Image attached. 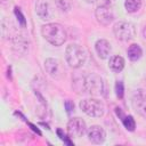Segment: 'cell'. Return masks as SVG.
I'll list each match as a JSON object with an SVG mask.
<instances>
[{
    "label": "cell",
    "instance_id": "cell-16",
    "mask_svg": "<svg viewBox=\"0 0 146 146\" xmlns=\"http://www.w3.org/2000/svg\"><path fill=\"white\" fill-rule=\"evenodd\" d=\"M127 55H128V57H129L130 60L136 62V60H138V59L141 57L143 50H141V48H140L139 44L132 43V44L129 46V48H128V50H127Z\"/></svg>",
    "mask_w": 146,
    "mask_h": 146
},
{
    "label": "cell",
    "instance_id": "cell-25",
    "mask_svg": "<svg viewBox=\"0 0 146 146\" xmlns=\"http://www.w3.org/2000/svg\"><path fill=\"white\" fill-rule=\"evenodd\" d=\"M29 125H30V127H31V128H32V129H33V130H34V131H35V132H36L38 135H41V132H40V130H39V129H38V128L35 127V125H33L32 123H29Z\"/></svg>",
    "mask_w": 146,
    "mask_h": 146
},
{
    "label": "cell",
    "instance_id": "cell-11",
    "mask_svg": "<svg viewBox=\"0 0 146 146\" xmlns=\"http://www.w3.org/2000/svg\"><path fill=\"white\" fill-rule=\"evenodd\" d=\"M88 139L94 144H102L106 139V132L100 125H92L88 130Z\"/></svg>",
    "mask_w": 146,
    "mask_h": 146
},
{
    "label": "cell",
    "instance_id": "cell-9",
    "mask_svg": "<svg viewBox=\"0 0 146 146\" xmlns=\"http://www.w3.org/2000/svg\"><path fill=\"white\" fill-rule=\"evenodd\" d=\"M44 70L48 75H50L55 80H59L64 74L62 63L57 58H47L44 60Z\"/></svg>",
    "mask_w": 146,
    "mask_h": 146
},
{
    "label": "cell",
    "instance_id": "cell-26",
    "mask_svg": "<svg viewBox=\"0 0 146 146\" xmlns=\"http://www.w3.org/2000/svg\"><path fill=\"white\" fill-rule=\"evenodd\" d=\"M143 36L145 38V40H146V25L144 26V29H143Z\"/></svg>",
    "mask_w": 146,
    "mask_h": 146
},
{
    "label": "cell",
    "instance_id": "cell-6",
    "mask_svg": "<svg viewBox=\"0 0 146 146\" xmlns=\"http://www.w3.org/2000/svg\"><path fill=\"white\" fill-rule=\"evenodd\" d=\"M131 105L135 112L140 116L146 117V91L143 89H137L131 96Z\"/></svg>",
    "mask_w": 146,
    "mask_h": 146
},
{
    "label": "cell",
    "instance_id": "cell-14",
    "mask_svg": "<svg viewBox=\"0 0 146 146\" xmlns=\"http://www.w3.org/2000/svg\"><path fill=\"white\" fill-rule=\"evenodd\" d=\"M13 49L17 54L24 55L29 50V41L24 38V35H16L13 39Z\"/></svg>",
    "mask_w": 146,
    "mask_h": 146
},
{
    "label": "cell",
    "instance_id": "cell-22",
    "mask_svg": "<svg viewBox=\"0 0 146 146\" xmlns=\"http://www.w3.org/2000/svg\"><path fill=\"white\" fill-rule=\"evenodd\" d=\"M89 3H97V6H107V5H112L115 0H86Z\"/></svg>",
    "mask_w": 146,
    "mask_h": 146
},
{
    "label": "cell",
    "instance_id": "cell-13",
    "mask_svg": "<svg viewBox=\"0 0 146 146\" xmlns=\"http://www.w3.org/2000/svg\"><path fill=\"white\" fill-rule=\"evenodd\" d=\"M72 88L76 94H87L86 92V74L76 73L72 78Z\"/></svg>",
    "mask_w": 146,
    "mask_h": 146
},
{
    "label": "cell",
    "instance_id": "cell-2",
    "mask_svg": "<svg viewBox=\"0 0 146 146\" xmlns=\"http://www.w3.org/2000/svg\"><path fill=\"white\" fill-rule=\"evenodd\" d=\"M65 59L71 67L79 68L84 64L87 59V52L82 46L78 43H71L66 47Z\"/></svg>",
    "mask_w": 146,
    "mask_h": 146
},
{
    "label": "cell",
    "instance_id": "cell-4",
    "mask_svg": "<svg viewBox=\"0 0 146 146\" xmlns=\"http://www.w3.org/2000/svg\"><path fill=\"white\" fill-rule=\"evenodd\" d=\"M113 33H114V35H115V38L117 40L127 42V41H130V40H132L135 38L136 29H135V25L132 23L120 21V22L114 24Z\"/></svg>",
    "mask_w": 146,
    "mask_h": 146
},
{
    "label": "cell",
    "instance_id": "cell-10",
    "mask_svg": "<svg viewBox=\"0 0 146 146\" xmlns=\"http://www.w3.org/2000/svg\"><path fill=\"white\" fill-rule=\"evenodd\" d=\"M35 13L43 21L51 19L52 10H51L49 1L48 0H36V2H35Z\"/></svg>",
    "mask_w": 146,
    "mask_h": 146
},
{
    "label": "cell",
    "instance_id": "cell-23",
    "mask_svg": "<svg viewBox=\"0 0 146 146\" xmlns=\"http://www.w3.org/2000/svg\"><path fill=\"white\" fill-rule=\"evenodd\" d=\"M57 135L59 136V138H60L65 144H67V145H73V143L70 140V138H71V137H67V136H66V135H65L60 129H57Z\"/></svg>",
    "mask_w": 146,
    "mask_h": 146
},
{
    "label": "cell",
    "instance_id": "cell-21",
    "mask_svg": "<svg viewBox=\"0 0 146 146\" xmlns=\"http://www.w3.org/2000/svg\"><path fill=\"white\" fill-rule=\"evenodd\" d=\"M56 3L58 6V8L60 10H65V11H68L71 9V3L67 1V0H56Z\"/></svg>",
    "mask_w": 146,
    "mask_h": 146
},
{
    "label": "cell",
    "instance_id": "cell-17",
    "mask_svg": "<svg viewBox=\"0 0 146 146\" xmlns=\"http://www.w3.org/2000/svg\"><path fill=\"white\" fill-rule=\"evenodd\" d=\"M143 1L141 0H125L124 8L128 13H137L141 8Z\"/></svg>",
    "mask_w": 146,
    "mask_h": 146
},
{
    "label": "cell",
    "instance_id": "cell-19",
    "mask_svg": "<svg viewBox=\"0 0 146 146\" xmlns=\"http://www.w3.org/2000/svg\"><path fill=\"white\" fill-rule=\"evenodd\" d=\"M115 95L117 98H123L124 96V86H123V82L122 81H116L115 82Z\"/></svg>",
    "mask_w": 146,
    "mask_h": 146
},
{
    "label": "cell",
    "instance_id": "cell-1",
    "mask_svg": "<svg viewBox=\"0 0 146 146\" xmlns=\"http://www.w3.org/2000/svg\"><path fill=\"white\" fill-rule=\"evenodd\" d=\"M41 34L44 38V40H47L49 43L56 47L64 44V42L67 39L66 30L59 23H48L42 25Z\"/></svg>",
    "mask_w": 146,
    "mask_h": 146
},
{
    "label": "cell",
    "instance_id": "cell-20",
    "mask_svg": "<svg viewBox=\"0 0 146 146\" xmlns=\"http://www.w3.org/2000/svg\"><path fill=\"white\" fill-rule=\"evenodd\" d=\"M14 14H15V16H16V18H17V21H18V23L21 24V26H25L26 25V19H25V17H24V15H23V13L21 11V9L18 8V7H15V9H14Z\"/></svg>",
    "mask_w": 146,
    "mask_h": 146
},
{
    "label": "cell",
    "instance_id": "cell-27",
    "mask_svg": "<svg viewBox=\"0 0 146 146\" xmlns=\"http://www.w3.org/2000/svg\"><path fill=\"white\" fill-rule=\"evenodd\" d=\"M8 1H9V0H1L2 3H6V2H8Z\"/></svg>",
    "mask_w": 146,
    "mask_h": 146
},
{
    "label": "cell",
    "instance_id": "cell-12",
    "mask_svg": "<svg viewBox=\"0 0 146 146\" xmlns=\"http://www.w3.org/2000/svg\"><path fill=\"white\" fill-rule=\"evenodd\" d=\"M95 49H96V52H97L98 57L102 58V59L107 58L110 56V54H111V50H112L111 43L105 39L97 40L96 43H95Z\"/></svg>",
    "mask_w": 146,
    "mask_h": 146
},
{
    "label": "cell",
    "instance_id": "cell-24",
    "mask_svg": "<svg viewBox=\"0 0 146 146\" xmlns=\"http://www.w3.org/2000/svg\"><path fill=\"white\" fill-rule=\"evenodd\" d=\"M64 106H65V110H66L67 114H71V113L74 111V104H73V102H71V100H65Z\"/></svg>",
    "mask_w": 146,
    "mask_h": 146
},
{
    "label": "cell",
    "instance_id": "cell-15",
    "mask_svg": "<svg viewBox=\"0 0 146 146\" xmlns=\"http://www.w3.org/2000/svg\"><path fill=\"white\" fill-rule=\"evenodd\" d=\"M124 64H125V62H124L123 57L115 55V56H112V57L110 58L108 67H110L113 72L119 73V72H121V71L124 68Z\"/></svg>",
    "mask_w": 146,
    "mask_h": 146
},
{
    "label": "cell",
    "instance_id": "cell-7",
    "mask_svg": "<svg viewBox=\"0 0 146 146\" xmlns=\"http://www.w3.org/2000/svg\"><path fill=\"white\" fill-rule=\"evenodd\" d=\"M66 130L71 138H80L87 131V125L81 117H72L67 122Z\"/></svg>",
    "mask_w": 146,
    "mask_h": 146
},
{
    "label": "cell",
    "instance_id": "cell-8",
    "mask_svg": "<svg viewBox=\"0 0 146 146\" xmlns=\"http://www.w3.org/2000/svg\"><path fill=\"white\" fill-rule=\"evenodd\" d=\"M95 17L97 22L103 26H108L114 21V13L110 5L107 6H97L95 10Z\"/></svg>",
    "mask_w": 146,
    "mask_h": 146
},
{
    "label": "cell",
    "instance_id": "cell-18",
    "mask_svg": "<svg viewBox=\"0 0 146 146\" xmlns=\"http://www.w3.org/2000/svg\"><path fill=\"white\" fill-rule=\"evenodd\" d=\"M122 123H123L124 128H125L128 131H133V130H135V128H136L135 119H133L131 115L123 116V117H122Z\"/></svg>",
    "mask_w": 146,
    "mask_h": 146
},
{
    "label": "cell",
    "instance_id": "cell-3",
    "mask_svg": "<svg viewBox=\"0 0 146 146\" xmlns=\"http://www.w3.org/2000/svg\"><path fill=\"white\" fill-rule=\"evenodd\" d=\"M80 108L91 117H102L105 114V105L102 100L96 98H86L80 100Z\"/></svg>",
    "mask_w": 146,
    "mask_h": 146
},
{
    "label": "cell",
    "instance_id": "cell-5",
    "mask_svg": "<svg viewBox=\"0 0 146 146\" xmlns=\"http://www.w3.org/2000/svg\"><path fill=\"white\" fill-rule=\"evenodd\" d=\"M86 92L91 96H99L104 92V82L96 73L86 74Z\"/></svg>",
    "mask_w": 146,
    "mask_h": 146
}]
</instances>
